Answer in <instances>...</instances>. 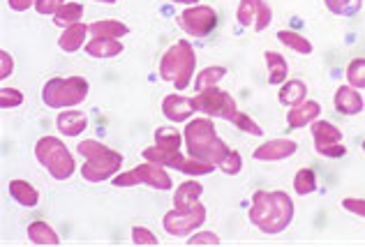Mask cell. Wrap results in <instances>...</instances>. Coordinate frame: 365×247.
Here are the masks:
<instances>
[{
	"mask_svg": "<svg viewBox=\"0 0 365 247\" xmlns=\"http://www.w3.org/2000/svg\"><path fill=\"white\" fill-rule=\"evenodd\" d=\"M247 215H250V222H252L259 231L275 236V233H282L287 226L292 224L294 201L282 189H275V192L257 189Z\"/></svg>",
	"mask_w": 365,
	"mask_h": 247,
	"instance_id": "1",
	"label": "cell"
},
{
	"mask_svg": "<svg viewBox=\"0 0 365 247\" xmlns=\"http://www.w3.org/2000/svg\"><path fill=\"white\" fill-rule=\"evenodd\" d=\"M182 139H185V148H187L190 157L201 159V162H208V164H215V167L222 164L225 157L232 153V148L217 137L215 125L210 118L190 120L185 130H182Z\"/></svg>",
	"mask_w": 365,
	"mask_h": 247,
	"instance_id": "2",
	"label": "cell"
},
{
	"mask_svg": "<svg viewBox=\"0 0 365 247\" xmlns=\"http://www.w3.org/2000/svg\"><path fill=\"white\" fill-rule=\"evenodd\" d=\"M76 150H79V155L86 157V162L81 167V176L88 183H102V180L113 178L123 167V155L95 139L81 141Z\"/></svg>",
	"mask_w": 365,
	"mask_h": 247,
	"instance_id": "3",
	"label": "cell"
},
{
	"mask_svg": "<svg viewBox=\"0 0 365 247\" xmlns=\"http://www.w3.org/2000/svg\"><path fill=\"white\" fill-rule=\"evenodd\" d=\"M195 70H197V56H195V49H192V44L187 40H180L176 44H171L160 61L162 81L174 83L176 90L187 88Z\"/></svg>",
	"mask_w": 365,
	"mask_h": 247,
	"instance_id": "4",
	"label": "cell"
},
{
	"mask_svg": "<svg viewBox=\"0 0 365 247\" xmlns=\"http://www.w3.org/2000/svg\"><path fill=\"white\" fill-rule=\"evenodd\" d=\"M88 93L91 85L83 77H53L44 83L42 102L49 109H72L86 102Z\"/></svg>",
	"mask_w": 365,
	"mask_h": 247,
	"instance_id": "5",
	"label": "cell"
},
{
	"mask_svg": "<svg viewBox=\"0 0 365 247\" xmlns=\"http://www.w3.org/2000/svg\"><path fill=\"white\" fill-rule=\"evenodd\" d=\"M35 157L56 180L72 178L76 171L74 157L58 137H42L35 144Z\"/></svg>",
	"mask_w": 365,
	"mask_h": 247,
	"instance_id": "6",
	"label": "cell"
},
{
	"mask_svg": "<svg viewBox=\"0 0 365 247\" xmlns=\"http://www.w3.org/2000/svg\"><path fill=\"white\" fill-rule=\"evenodd\" d=\"M143 159L146 162H155L162 167H171L176 171H182L187 176H208L213 174L217 169L215 164H208V162H201V159L195 157H185L180 155V150H167V148H160V146H150V148H143Z\"/></svg>",
	"mask_w": 365,
	"mask_h": 247,
	"instance_id": "7",
	"label": "cell"
},
{
	"mask_svg": "<svg viewBox=\"0 0 365 247\" xmlns=\"http://www.w3.org/2000/svg\"><path fill=\"white\" fill-rule=\"evenodd\" d=\"M113 185L116 187H134V185H148L153 189H171L174 183H171V176L165 171L162 164L155 162H146L132 171H125V174H116L113 176Z\"/></svg>",
	"mask_w": 365,
	"mask_h": 247,
	"instance_id": "8",
	"label": "cell"
},
{
	"mask_svg": "<svg viewBox=\"0 0 365 247\" xmlns=\"http://www.w3.org/2000/svg\"><path fill=\"white\" fill-rule=\"evenodd\" d=\"M195 102H197V111L206 113V116H210V118H222V120L234 122L238 116H241L236 100L227 90H220L217 85L215 88L197 93Z\"/></svg>",
	"mask_w": 365,
	"mask_h": 247,
	"instance_id": "9",
	"label": "cell"
},
{
	"mask_svg": "<svg viewBox=\"0 0 365 247\" xmlns=\"http://www.w3.org/2000/svg\"><path fill=\"white\" fill-rule=\"evenodd\" d=\"M204 222H206L204 204H197L195 208H190V211H178V208H174V211L165 213V217H162V224H165L167 233L176 236V238L192 236Z\"/></svg>",
	"mask_w": 365,
	"mask_h": 247,
	"instance_id": "10",
	"label": "cell"
},
{
	"mask_svg": "<svg viewBox=\"0 0 365 247\" xmlns=\"http://www.w3.org/2000/svg\"><path fill=\"white\" fill-rule=\"evenodd\" d=\"M178 26L192 37H206L217 26V14L210 5H190L185 12H180Z\"/></svg>",
	"mask_w": 365,
	"mask_h": 247,
	"instance_id": "11",
	"label": "cell"
},
{
	"mask_svg": "<svg viewBox=\"0 0 365 247\" xmlns=\"http://www.w3.org/2000/svg\"><path fill=\"white\" fill-rule=\"evenodd\" d=\"M312 139H314V148L317 153L324 155V157H342L347 153V148L340 146L342 141V132L331 125L329 120H314L312 125Z\"/></svg>",
	"mask_w": 365,
	"mask_h": 247,
	"instance_id": "12",
	"label": "cell"
},
{
	"mask_svg": "<svg viewBox=\"0 0 365 247\" xmlns=\"http://www.w3.org/2000/svg\"><path fill=\"white\" fill-rule=\"evenodd\" d=\"M296 150H299V144L292 139H271L259 146L252 157L257 162H282V159L296 155Z\"/></svg>",
	"mask_w": 365,
	"mask_h": 247,
	"instance_id": "13",
	"label": "cell"
},
{
	"mask_svg": "<svg viewBox=\"0 0 365 247\" xmlns=\"http://www.w3.org/2000/svg\"><path fill=\"white\" fill-rule=\"evenodd\" d=\"M197 111V102L192 98H185V95H167L162 100V113L165 118L171 122H185L192 118V113Z\"/></svg>",
	"mask_w": 365,
	"mask_h": 247,
	"instance_id": "14",
	"label": "cell"
},
{
	"mask_svg": "<svg viewBox=\"0 0 365 247\" xmlns=\"http://www.w3.org/2000/svg\"><path fill=\"white\" fill-rule=\"evenodd\" d=\"M322 113V104L314 100H305L299 107H292V111L287 113V122H289L292 130H301L305 125H312V122L319 118Z\"/></svg>",
	"mask_w": 365,
	"mask_h": 247,
	"instance_id": "15",
	"label": "cell"
},
{
	"mask_svg": "<svg viewBox=\"0 0 365 247\" xmlns=\"http://www.w3.org/2000/svg\"><path fill=\"white\" fill-rule=\"evenodd\" d=\"M335 109L344 113V116H359L365 109V102L359 88H354V85H340L338 93H335Z\"/></svg>",
	"mask_w": 365,
	"mask_h": 247,
	"instance_id": "16",
	"label": "cell"
},
{
	"mask_svg": "<svg viewBox=\"0 0 365 247\" xmlns=\"http://www.w3.org/2000/svg\"><path fill=\"white\" fill-rule=\"evenodd\" d=\"M201 194H204V185L199 180H187V183H180L174 192V208L178 211H190L199 204Z\"/></svg>",
	"mask_w": 365,
	"mask_h": 247,
	"instance_id": "17",
	"label": "cell"
},
{
	"mask_svg": "<svg viewBox=\"0 0 365 247\" xmlns=\"http://www.w3.org/2000/svg\"><path fill=\"white\" fill-rule=\"evenodd\" d=\"M88 125V116L83 111H61L56 118V127L63 137H79Z\"/></svg>",
	"mask_w": 365,
	"mask_h": 247,
	"instance_id": "18",
	"label": "cell"
},
{
	"mask_svg": "<svg viewBox=\"0 0 365 247\" xmlns=\"http://www.w3.org/2000/svg\"><path fill=\"white\" fill-rule=\"evenodd\" d=\"M88 31L95 40H120V37L130 33V28L123 21H116V19H104V21L91 23Z\"/></svg>",
	"mask_w": 365,
	"mask_h": 247,
	"instance_id": "19",
	"label": "cell"
},
{
	"mask_svg": "<svg viewBox=\"0 0 365 247\" xmlns=\"http://www.w3.org/2000/svg\"><path fill=\"white\" fill-rule=\"evenodd\" d=\"M91 31H88V26L86 23H74V26H67L65 31H63V35L58 37V46L63 51H67V53H74V51H79L81 46L86 44V35H88Z\"/></svg>",
	"mask_w": 365,
	"mask_h": 247,
	"instance_id": "20",
	"label": "cell"
},
{
	"mask_svg": "<svg viewBox=\"0 0 365 247\" xmlns=\"http://www.w3.org/2000/svg\"><path fill=\"white\" fill-rule=\"evenodd\" d=\"M9 194L14 196L16 204H21L26 208H35L37 204H40V192L28 183V180H19L14 178L12 183H9Z\"/></svg>",
	"mask_w": 365,
	"mask_h": 247,
	"instance_id": "21",
	"label": "cell"
},
{
	"mask_svg": "<svg viewBox=\"0 0 365 247\" xmlns=\"http://www.w3.org/2000/svg\"><path fill=\"white\" fill-rule=\"evenodd\" d=\"M123 42L120 40H93L86 44V53L93 56V58H116L123 53Z\"/></svg>",
	"mask_w": 365,
	"mask_h": 247,
	"instance_id": "22",
	"label": "cell"
},
{
	"mask_svg": "<svg viewBox=\"0 0 365 247\" xmlns=\"http://www.w3.org/2000/svg\"><path fill=\"white\" fill-rule=\"evenodd\" d=\"M28 241H31L33 245H46V247L61 245L58 233H56L51 226L46 222H42V220H37V222H33L31 226H28Z\"/></svg>",
	"mask_w": 365,
	"mask_h": 247,
	"instance_id": "23",
	"label": "cell"
},
{
	"mask_svg": "<svg viewBox=\"0 0 365 247\" xmlns=\"http://www.w3.org/2000/svg\"><path fill=\"white\" fill-rule=\"evenodd\" d=\"M266 65H268V81L273 85H280L289 77V68H287V61L282 58L277 51H266L264 53Z\"/></svg>",
	"mask_w": 365,
	"mask_h": 247,
	"instance_id": "24",
	"label": "cell"
},
{
	"mask_svg": "<svg viewBox=\"0 0 365 247\" xmlns=\"http://www.w3.org/2000/svg\"><path fill=\"white\" fill-rule=\"evenodd\" d=\"M305 95H307V85L299 79H292V81H284L282 88H280V102L284 107H299L301 102H305Z\"/></svg>",
	"mask_w": 365,
	"mask_h": 247,
	"instance_id": "25",
	"label": "cell"
},
{
	"mask_svg": "<svg viewBox=\"0 0 365 247\" xmlns=\"http://www.w3.org/2000/svg\"><path fill=\"white\" fill-rule=\"evenodd\" d=\"M277 40H280L284 46H289L292 51L301 53V56H310L312 53L310 40L303 37L301 33H296V31H280V33H277Z\"/></svg>",
	"mask_w": 365,
	"mask_h": 247,
	"instance_id": "26",
	"label": "cell"
},
{
	"mask_svg": "<svg viewBox=\"0 0 365 247\" xmlns=\"http://www.w3.org/2000/svg\"><path fill=\"white\" fill-rule=\"evenodd\" d=\"M83 19V5L79 3H65L58 12L53 14V23L61 26V28H67V26H74L79 23Z\"/></svg>",
	"mask_w": 365,
	"mask_h": 247,
	"instance_id": "27",
	"label": "cell"
},
{
	"mask_svg": "<svg viewBox=\"0 0 365 247\" xmlns=\"http://www.w3.org/2000/svg\"><path fill=\"white\" fill-rule=\"evenodd\" d=\"M227 70L225 68H217V65H210V68H204L197 74V81H195V88L197 93L201 90H208V88H215V85L225 79Z\"/></svg>",
	"mask_w": 365,
	"mask_h": 247,
	"instance_id": "28",
	"label": "cell"
},
{
	"mask_svg": "<svg viewBox=\"0 0 365 247\" xmlns=\"http://www.w3.org/2000/svg\"><path fill=\"white\" fill-rule=\"evenodd\" d=\"M262 3H264V0H241L238 7H236L238 23H241L243 28L255 26L257 16H259V9H262Z\"/></svg>",
	"mask_w": 365,
	"mask_h": 247,
	"instance_id": "29",
	"label": "cell"
},
{
	"mask_svg": "<svg viewBox=\"0 0 365 247\" xmlns=\"http://www.w3.org/2000/svg\"><path fill=\"white\" fill-rule=\"evenodd\" d=\"M180 141H185L180 137V132L174 127H160L155 130V146L167 148V150H180Z\"/></svg>",
	"mask_w": 365,
	"mask_h": 247,
	"instance_id": "30",
	"label": "cell"
},
{
	"mask_svg": "<svg viewBox=\"0 0 365 247\" xmlns=\"http://www.w3.org/2000/svg\"><path fill=\"white\" fill-rule=\"evenodd\" d=\"M317 189V176H314V171L312 169H301L299 174L294 176V192L296 194H312Z\"/></svg>",
	"mask_w": 365,
	"mask_h": 247,
	"instance_id": "31",
	"label": "cell"
},
{
	"mask_svg": "<svg viewBox=\"0 0 365 247\" xmlns=\"http://www.w3.org/2000/svg\"><path fill=\"white\" fill-rule=\"evenodd\" d=\"M329 12L338 14V16H354L361 9L363 0H324Z\"/></svg>",
	"mask_w": 365,
	"mask_h": 247,
	"instance_id": "32",
	"label": "cell"
},
{
	"mask_svg": "<svg viewBox=\"0 0 365 247\" xmlns=\"http://www.w3.org/2000/svg\"><path fill=\"white\" fill-rule=\"evenodd\" d=\"M347 81L354 88H365V58H354L347 68Z\"/></svg>",
	"mask_w": 365,
	"mask_h": 247,
	"instance_id": "33",
	"label": "cell"
},
{
	"mask_svg": "<svg viewBox=\"0 0 365 247\" xmlns=\"http://www.w3.org/2000/svg\"><path fill=\"white\" fill-rule=\"evenodd\" d=\"M24 104V93L19 88H0V109H16Z\"/></svg>",
	"mask_w": 365,
	"mask_h": 247,
	"instance_id": "34",
	"label": "cell"
},
{
	"mask_svg": "<svg viewBox=\"0 0 365 247\" xmlns=\"http://www.w3.org/2000/svg\"><path fill=\"white\" fill-rule=\"evenodd\" d=\"M132 243L139 245V247H155V245H160L158 236L153 233L150 229H146V226H134V229H132Z\"/></svg>",
	"mask_w": 365,
	"mask_h": 247,
	"instance_id": "35",
	"label": "cell"
},
{
	"mask_svg": "<svg viewBox=\"0 0 365 247\" xmlns=\"http://www.w3.org/2000/svg\"><path fill=\"white\" fill-rule=\"evenodd\" d=\"M222 174H227V176H236V174H241V169H243V157H241V153H236V150H232L227 157H225V162L217 167Z\"/></svg>",
	"mask_w": 365,
	"mask_h": 247,
	"instance_id": "36",
	"label": "cell"
},
{
	"mask_svg": "<svg viewBox=\"0 0 365 247\" xmlns=\"http://www.w3.org/2000/svg\"><path fill=\"white\" fill-rule=\"evenodd\" d=\"M190 247H204V245H222V241H220V236L217 233H210V231H197V233H192L190 236V241H187Z\"/></svg>",
	"mask_w": 365,
	"mask_h": 247,
	"instance_id": "37",
	"label": "cell"
},
{
	"mask_svg": "<svg viewBox=\"0 0 365 247\" xmlns=\"http://www.w3.org/2000/svg\"><path fill=\"white\" fill-rule=\"evenodd\" d=\"M234 125H236L238 130H243L245 135H252V137H262V135H264V130L259 127L252 118H247L243 111H241V116H238V118L234 120Z\"/></svg>",
	"mask_w": 365,
	"mask_h": 247,
	"instance_id": "38",
	"label": "cell"
},
{
	"mask_svg": "<svg viewBox=\"0 0 365 247\" xmlns=\"http://www.w3.org/2000/svg\"><path fill=\"white\" fill-rule=\"evenodd\" d=\"M271 19H273V9L268 3H262V9H259V16H257V21H255V31L257 33H262L266 31V26L271 23Z\"/></svg>",
	"mask_w": 365,
	"mask_h": 247,
	"instance_id": "39",
	"label": "cell"
},
{
	"mask_svg": "<svg viewBox=\"0 0 365 247\" xmlns=\"http://www.w3.org/2000/svg\"><path fill=\"white\" fill-rule=\"evenodd\" d=\"M63 5H65V0H37V3H35V9H37L40 14H51V16H53Z\"/></svg>",
	"mask_w": 365,
	"mask_h": 247,
	"instance_id": "40",
	"label": "cell"
},
{
	"mask_svg": "<svg viewBox=\"0 0 365 247\" xmlns=\"http://www.w3.org/2000/svg\"><path fill=\"white\" fill-rule=\"evenodd\" d=\"M342 208L344 211H349L359 217H365V199H354V196H347L342 199Z\"/></svg>",
	"mask_w": 365,
	"mask_h": 247,
	"instance_id": "41",
	"label": "cell"
},
{
	"mask_svg": "<svg viewBox=\"0 0 365 247\" xmlns=\"http://www.w3.org/2000/svg\"><path fill=\"white\" fill-rule=\"evenodd\" d=\"M14 72V58L7 51H0V79L12 77Z\"/></svg>",
	"mask_w": 365,
	"mask_h": 247,
	"instance_id": "42",
	"label": "cell"
},
{
	"mask_svg": "<svg viewBox=\"0 0 365 247\" xmlns=\"http://www.w3.org/2000/svg\"><path fill=\"white\" fill-rule=\"evenodd\" d=\"M37 0H7L9 9H14V12H26V9H31Z\"/></svg>",
	"mask_w": 365,
	"mask_h": 247,
	"instance_id": "43",
	"label": "cell"
},
{
	"mask_svg": "<svg viewBox=\"0 0 365 247\" xmlns=\"http://www.w3.org/2000/svg\"><path fill=\"white\" fill-rule=\"evenodd\" d=\"M176 5H199V0H171Z\"/></svg>",
	"mask_w": 365,
	"mask_h": 247,
	"instance_id": "44",
	"label": "cell"
},
{
	"mask_svg": "<svg viewBox=\"0 0 365 247\" xmlns=\"http://www.w3.org/2000/svg\"><path fill=\"white\" fill-rule=\"evenodd\" d=\"M95 3H107V5H116V0H95Z\"/></svg>",
	"mask_w": 365,
	"mask_h": 247,
	"instance_id": "45",
	"label": "cell"
},
{
	"mask_svg": "<svg viewBox=\"0 0 365 247\" xmlns=\"http://www.w3.org/2000/svg\"><path fill=\"white\" fill-rule=\"evenodd\" d=\"M363 153H365V141H363Z\"/></svg>",
	"mask_w": 365,
	"mask_h": 247,
	"instance_id": "46",
	"label": "cell"
}]
</instances>
